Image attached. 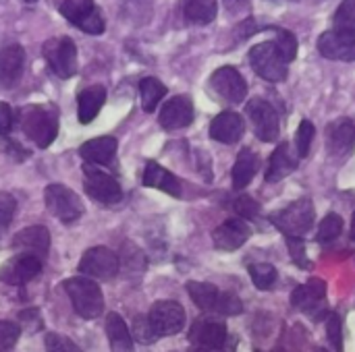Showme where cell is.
Listing matches in <instances>:
<instances>
[{
    "mask_svg": "<svg viewBox=\"0 0 355 352\" xmlns=\"http://www.w3.org/2000/svg\"><path fill=\"white\" fill-rule=\"evenodd\" d=\"M44 58L52 73L60 79H71L77 73V48L71 37H52L44 44Z\"/></svg>",
    "mask_w": 355,
    "mask_h": 352,
    "instance_id": "obj_7",
    "label": "cell"
},
{
    "mask_svg": "<svg viewBox=\"0 0 355 352\" xmlns=\"http://www.w3.org/2000/svg\"><path fill=\"white\" fill-rule=\"evenodd\" d=\"M327 338L337 352H343V322L337 313L327 315Z\"/></svg>",
    "mask_w": 355,
    "mask_h": 352,
    "instance_id": "obj_37",
    "label": "cell"
},
{
    "mask_svg": "<svg viewBox=\"0 0 355 352\" xmlns=\"http://www.w3.org/2000/svg\"><path fill=\"white\" fill-rule=\"evenodd\" d=\"M144 185L150 187V189H158L171 197H181L183 189H181V180L168 172L166 168H162L160 164L156 162H148L146 164V170H144Z\"/></svg>",
    "mask_w": 355,
    "mask_h": 352,
    "instance_id": "obj_24",
    "label": "cell"
},
{
    "mask_svg": "<svg viewBox=\"0 0 355 352\" xmlns=\"http://www.w3.org/2000/svg\"><path fill=\"white\" fill-rule=\"evenodd\" d=\"M64 290L71 299L75 313L83 319H96L104 311V295L100 286L89 278H69Z\"/></svg>",
    "mask_w": 355,
    "mask_h": 352,
    "instance_id": "obj_2",
    "label": "cell"
},
{
    "mask_svg": "<svg viewBox=\"0 0 355 352\" xmlns=\"http://www.w3.org/2000/svg\"><path fill=\"white\" fill-rule=\"evenodd\" d=\"M85 193L94 201L104 205H114L123 199V189L119 180L89 164L85 166Z\"/></svg>",
    "mask_w": 355,
    "mask_h": 352,
    "instance_id": "obj_14",
    "label": "cell"
},
{
    "mask_svg": "<svg viewBox=\"0 0 355 352\" xmlns=\"http://www.w3.org/2000/svg\"><path fill=\"white\" fill-rule=\"evenodd\" d=\"M245 114L254 127V133L260 141L264 143H272L279 137L281 124H279V114L277 110L262 98H254L248 102Z\"/></svg>",
    "mask_w": 355,
    "mask_h": 352,
    "instance_id": "obj_9",
    "label": "cell"
},
{
    "mask_svg": "<svg viewBox=\"0 0 355 352\" xmlns=\"http://www.w3.org/2000/svg\"><path fill=\"white\" fill-rule=\"evenodd\" d=\"M119 255L108 247H92L83 253L79 261V272L96 278V280H110L119 274Z\"/></svg>",
    "mask_w": 355,
    "mask_h": 352,
    "instance_id": "obj_10",
    "label": "cell"
},
{
    "mask_svg": "<svg viewBox=\"0 0 355 352\" xmlns=\"http://www.w3.org/2000/svg\"><path fill=\"white\" fill-rule=\"evenodd\" d=\"M324 299H327V282L320 278H312L310 282H306L293 290L291 305L318 322L327 313Z\"/></svg>",
    "mask_w": 355,
    "mask_h": 352,
    "instance_id": "obj_13",
    "label": "cell"
},
{
    "mask_svg": "<svg viewBox=\"0 0 355 352\" xmlns=\"http://www.w3.org/2000/svg\"><path fill=\"white\" fill-rule=\"evenodd\" d=\"M329 151L333 156H349L355 147V122L349 118H339L329 124Z\"/></svg>",
    "mask_w": 355,
    "mask_h": 352,
    "instance_id": "obj_23",
    "label": "cell"
},
{
    "mask_svg": "<svg viewBox=\"0 0 355 352\" xmlns=\"http://www.w3.org/2000/svg\"><path fill=\"white\" fill-rule=\"evenodd\" d=\"M119 141L114 137H98L89 139L79 147V156L87 164H110L116 154Z\"/></svg>",
    "mask_w": 355,
    "mask_h": 352,
    "instance_id": "obj_26",
    "label": "cell"
},
{
    "mask_svg": "<svg viewBox=\"0 0 355 352\" xmlns=\"http://www.w3.org/2000/svg\"><path fill=\"white\" fill-rule=\"evenodd\" d=\"M250 237H252L250 224L241 218H231V220L223 222L218 228H214L212 243L218 251H235V249L243 247Z\"/></svg>",
    "mask_w": 355,
    "mask_h": 352,
    "instance_id": "obj_17",
    "label": "cell"
},
{
    "mask_svg": "<svg viewBox=\"0 0 355 352\" xmlns=\"http://www.w3.org/2000/svg\"><path fill=\"white\" fill-rule=\"evenodd\" d=\"M60 15L89 35H100L106 27L94 0H64L60 4Z\"/></svg>",
    "mask_w": 355,
    "mask_h": 352,
    "instance_id": "obj_8",
    "label": "cell"
},
{
    "mask_svg": "<svg viewBox=\"0 0 355 352\" xmlns=\"http://www.w3.org/2000/svg\"><path fill=\"white\" fill-rule=\"evenodd\" d=\"M233 210L239 214V218H241V220H243V218L254 220V218L260 214V205H258V201H254V199H252V197H248V195L237 197V199H235V203H233Z\"/></svg>",
    "mask_w": 355,
    "mask_h": 352,
    "instance_id": "obj_42",
    "label": "cell"
},
{
    "mask_svg": "<svg viewBox=\"0 0 355 352\" xmlns=\"http://www.w3.org/2000/svg\"><path fill=\"white\" fill-rule=\"evenodd\" d=\"M258 156L252 149H241L233 166V187L245 189L258 172Z\"/></svg>",
    "mask_w": 355,
    "mask_h": 352,
    "instance_id": "obj_28",
    "label": "cell"
},
{
    "mask_svg": "<svg viewBox=\"0 0 355 352\" xmlns=\"http://www.w3.org/2000/svg\"><path fill=\"white\" fill-rule=\"evenodd\" d=\"M21 129L37 147L46 149L58 135L56 112L46 106H27L21 110Z\"/></svg>",
    "mask_w": 355,
    "mask_h": 352,
    "instance_id": "obj_1",
    "label": "cell"
},
{
    "mask_svg": "<svg viewBox=\"0 0 355 352\" xmlns=\"http://www.w3.org/2000/svg\"><path fill=\"white\" fill-rule=\"evenodd\" d=\"M193 122V104L187 95L171 98L160 110V127L166 131L185 129Z\"/></svg>",
    "mask_w": 355,
    "mask_h": 352,
    "instance_id": "obj_18",
    "label": "cell"
},
{
    "mask_svg": "<svg viewBox=\"0 0 355 352\" xmlns=\"http://www.w3.org/2000/svg\"><path fill=\"white\" fill-rule=\"evenodd\" d=\"M42 272V259L29 253H19L0 266V282L8 286H21L31 282Z\"/></svg>",
    "mask_w": 355,
    "mask_h": 352,
    "instance_id": "obj_15",
    "label": "cell"
},
{
    "mask_svg": "<svg viewBox=\"0 0 355 352\" xmlns=\"http://www.w3.org/2000/svg\"><path fill=\"white\" fill-rule=\"evenodd\" d=\"M21 328L15 322H0V352H8L19 340Z\"/></svg>",
    "mask_w": 355,
    "mask_h": 352,
    "instance_id": "obj_41",
    "label": "cell"
},
{
    "mask_svg": "<svg viewBox=\"0 0 355 352\" xmlns=\"http://www.w3.org/2000/svg\"><path fill=\"white\" fill-rule=\"evenodd\" d=\"M25 2H35V0H25Z\"/></svg>",
    "mask_w": 355,
    "mask_h": 352,
    "instance_id": "obj_48",
    "label": "cell"
},
{
    "mask_svg": "<svg viewBox=\"0 0 355 352\" xmlns=\"http://www.w3.org/2000/svg\"><path fill=\"white\" fill-rule=\"evenodd\" d=\"M189 352H206V351H200V349H196V351H189Z\"/></svg>",
    "mask_w": 355,
    "mask_h": 352,
    "instance_id": "obj_47",
    "label": "cell"
},
{
    "mask_svg": "<svg viewBox=\"0 0 355 352\" xmlns=\"http://www.w3.org/2000/svg\"><path fill=\"white\" fill-rule=\"evenodd\" d=\"M333 21H335V29L355 33V0H343L339 4Z\"/></svg>",
    "mask_w": 355,
    "mask_h": 352,
    "instance_id": "obj_34",
    "label": "cell"
},
{
    "mask_svg": "<svg viewBox=\"0 0 355 352\" xmlns=\"http://www.w3.org/2000/svg\"><path fill=\"white\" fill-rule=\"evenodd\" d=\"M106 102V89L102 85H89L77 95V116L81 124H89Z\"/></svg>",
    "mask_w": 355,
    "mask_h": 352,
    "instance_id": "obj_25",
    "label": "cell"
},
{
    "mask_svg": "<svg viewBox=\"0 0 355 352\" xmlns=\"http://www.w3.org/2000/svg\"><path fill=\"white\" fill-rule=\"evenodd\" d=\"M248 58H250V64L256 71V75L262 77L264 81L281 83V81L287 79V62L281 58V54H279V50L275 48L272 41L256 44L250 50Z\"/></svg>",
    "mask_w": 355,
    "mask_h": 352,
    "instance_id": "obj_5",
    "label": "cell"
},
{
    "mask_svg": "<svg viewBox=\"0 0 355 352\" xmlns=\"http://www.w3.org/2000/svg\"><path fill=\"white\" fill-rule=\"evenodd\" d=\"M256 352H262V351H256Z\"/></svg>",
    "mask_w": 355,
    "mask_h": 352,
    "instance_id": "obj_49",
    "label": "cell"
},
{
    "mask_svg": "<svg viewBox=\"0 0 355 352\" xmlns=\"http://www.w3.org/2000/svg\"><path fill=\"white\" fill-rule=\"evenodd\" d=\"M343 232V218L339 214H329L318 228V241L320 243H331Z\"/></svg>",
    "mask_w": 355,
    "mask_h": 352,
    "instance_id": "obj_36",
    "label": "cell"
},
{
    "mask_svg": "<svg viewBox=\"0 0 355 352\" xmlns=\"http://www.w3.org/2000/svg\"><path fill=\"white\" fill-rule=\"evenodd\" d=\"M44 344H46L48 352H81V349L71 338H67L62 334H56V332L46 334Z\"/></svg>",
    "mask_w": 355,
    "mask_h": 352,
    "instance_id": "obj_40",
    "label": "cell"
},
{
    "mask_svg": "<svg viewBox=\"0 0 355 352\" xmlns=\"http://www.w3.org/2000/svg\"><path fill=\"white\" fill-rule=\"evenodd\" d=\"M12 249H19L21 253L35 255L37 259L46 257L48 249H50V232H48V228H44V226L23 228L21 232L15 234Z\"/></svg>",
    "mask_w": 355,
    "mask_h": 352,
    "instance_id": "obj_20",
    "label": "cell"
},
{
    "mask_svg": "<svg viewBox=\"0 0 355 352\" xmlns=\"http://www.w3.org/2000/svg\"><path fill=\"white\" fill-rule=\"evenodd\" d=\"M189 342L206 352L227 351L229 344V332L225 322L214 317H200L189 328Z\"/></svg>",
    "mask_w": 355,
    "mask_h": 352,
    "instance_id": "obj_6",
    "label": "cell"
},
{
    "mask_svg": "<svg viewBox=\"0 0 355 352\" xmlns=\"http://www.w3.org/2000/svg\"><path fill=\"white\" fill-rule=\"evenodd\" d=\"M25 66V52L21 46L10 44L0 50V85L12 87L19 83Z\"/></svg>",
    "mask_w": 355,
    "mask_h": 352,
    "instance_id": "obj_21",
    "label": "cell"
},
{
    "mask_svg": "<svg viewBox=\"0 0 355 352\" xmlns=\"http://www.w3.org/2000/svg\"><path fill=\"white\" fill-rule=\"evenodd\" d=\"M164 93H166V87L156 77H146L139 81V95H141V106L146 112H154L156 106L162 102Z\"/></svg>",
    "mask_w": 355,
    "mask_h": 352,
    "instance_id": "obj_31",
    "label": "cell"
},
{
    "mask_svg": "<svg viewBox=\"0 0 355 352\" xmlns=\"http://www.w3.org/2000/svg\"><path fill=\"white\" fill-rule=\"evenodd\" d=\"M15 122V114L8 104L0 102V135H8Z\"/></svg>",
    "mask_w": 355,
    "mask_h": 352,
    "instance_id": "obj_44",
    "label": "cell"
},
{
    "mask_svg": "<svg viewBox=\"0 0 355 352\" xmlns=\"http://www.w3.org/2000/svg\"><path fill=\"white\" fill-rule=\"evenodd\" d=\"M148 319H150L154 332L158 334V338L175 336L185 326V309L177 301H158L152 305Z\"/></svg>",
    "mask_w": 355,
    "mask_h": 352,
    "instance_id": "obj_11",
    "label": "cell"
},
{
    "mask_svg": "<svg viewBox=\"0 0 355 352\" xmlns=\"http://www.w3.org/2000/svg\"><path fill=\"white\" fill-rule=\"evenodd\" d=\"M352 239L355 241V214H354V218H352Z\"/></svg>",
    "mask_w": 355,
    "mask_h": 352,
    "instance_id": "obj_45",
    "label": "cell"
},
{
    "mask_svg": "<svg viewBox=\"0 0 355 352\" xmlns=\"http://www.w3.org/2000/svg\"><path fill=\"white\" fill-rule=\"evenodd\" d=\"M44 201H46L48 212L54 218H58L60 222H64V224H73L85 214L81 197L73 189H69V187H64L60 183H54V185L46 187Z\"/></svg>",
    "mask_w": 355,
    "mask_h": 352,
    "instance_id": "obj_4",
    "label": "cell"
},
{
    "mask_svg": "<svg viewBox=\"0 0 355 352\" xmlns=\"http://www.w3.org/2000/svg\"><path fill=\"white\" fill-rule=\"evenodd\" d=\"M275 31H277V39L272 41L275 48L279 50L281 58H283L287 64L293 62L295 56H297V37H295L291 31H287V29H275Z\"/></svg>",
    "mask_w": 355,
    "mask_h": 352,
    "instance_id": "obj_33",
    "label": "cell"
},
{
    "mask_svg": "<svg viewBox=\"0 0 355 352\" xmlns=\"http://www.w3.org/2000/svg\"><path fill=\"white\" fill-rule=\"evenodd\" d=\"M17 212V201L10 193H0V230L8 228Z\"/></svg>",
    "mask_w": 355,
    "mask_h": 352,
    "instance_id": "obj_43",
    "label": "cell"
},
{
    "mask_svg": "<svg viewBox=\"0 0 355 352\" xmlns=\"http://www.w3.org/2000/svg\"><path fill=\"white\" fill-rule=\"evenodd\" d=\"M106 336L112 352H133V338L119 313H110L106 317Z\"/></svg>",
    "mask_w": 355,
    "mask_h": 352,
    "instance_id": "obj_27",
    "label": "cell"
},
{
    "mask_svg": "<svg viewBox=\"0 0 355 352\" xmlns=\"http://www.w3.org/2000/svg\"><path fill=\"white\" fill-rule=\"evenodd\" d=\"M187 293L191 297V301L196 303V307H200L206 313H216V305L220 299V293L214 284L208 282H189L187 284Z\"/></svg>",
    "mask_w": 355,
    "mask_h": 352,
    "instance_id": "obj_30",
    "label": "cell"
},
{
    "mask_svg": "<svg viewBox=\"0 0 355 352\" xmlns=\"http://www.w3.org/2000/svg\"><path fill=\"white\" fill-rule=\"evenodd\" d=\"M287 241V247H289V253H291V259L297 268L302 270H310L312 263L308 259V253H306V243L304 239H297V237H285Z\"/></svg>",
    "mask_w": 355,
    "mask_h": 352,
    "instance_id": "obj_38",
    "label": "cell"
},
{
    "mask_svg": "<svg viewBox=\"0 0 355 352\" xmlns=\"http://www.w3.org/2000/svg\"><path fill=\"white\" fill-rule=\"evenodd\" d=\"M316 129L310 120H302L295 133V147H297V158H306L310 154L312 141H314Z\"/></svg>",
    "mask_w": 355,
    "mask_h": 352,
    "instance_id": "obj_35",
    "label": "cell"
},
{
    "mask_svg": "<svg viewBox=\"0 0 355 352\" xmlns=\"http://www.w3.org/2000/svg\"><path fill=\"white\" fill-rule=\"evenodd\" d=\"M250 276H252V282L256 284V288H260V290H270L279 278L277 268L270 263H252Z\"/></svg>",
    "mask_w": 355,
    "mask_h": 352,
    "instance_id": "obj_32",
    "label": "cell"
},
{
    "mask_svg": "<svg viewBox=\"0 0 355 352\" xmlns=\"http://www.w3.org/2000/svg\"><path fill=\"white\" fill-rule=\"evenodd\" d=\"M181 10L189 23L208 25L216 19V0H181Z\"/></svg>",
    "mask_w": 355,
    "mask_h": 352,
    "instance_id": "obj_29",
    "label": "cell"
},
{
    "mask_svg": "<svg viewBox=\"0 0 355 352\" xmlns=\"http://www.w3.org/2000/svg\"><path fill=\"white\" fill-rule=\"evenodd\" d=\"M133 334H135V338H137L141 344H154V342L158 340V334L154 332V328H152L148 315H137V317L133 319Z\"/></svg>",
    "mask_w": 355,
    "mask_h": 352,
    "instance_id": "obj_39",
    "label": "cell"
},
{
    "mask_svg": "<svg viewBox=\"0 0 355 352\" xmlns=\"http://www.w3.org/2000/svg\"><path fill=\"white\" fill-rule=\"evenodd\" d=\"M316 352H331V351H327V349H316Z\"/></svg>",
    "mask_w": 355,
    "mask_h": 352,
    "instance_id": "obj_46",
    "label": "cell"
},
{
    "mask_svg": "<svg viewBox=\"0 0 355 352\" xmlns=\"http://www.w3.org/2000/svg\"><path fill=\"white\" fill-rule=\"evenodd\" d=\"M210 89L229 104H241L248 98V83L235 66H220L210 77Z\"/></svg>",
    "mask_w": 355,
    "mask_h": 352,
    "instance_id": "obj_12",
    "label": "cell"
},
{
    "mask_svg": "<svg viewBox=\"0 0 355 352\" xmlns=\"http://www.w3.org/2000/svg\"><path fill=\"white\" fill-rule=\"evenodd\" d=\"M314 218H316V210L310 199H297L287 207H283L281 212L270 214V222L285 237H297V239H302L306 232L312 230Z\"/></svg>",
    "mask_w": 355,
    "mask_h": 352,
    "instance_id": "obj_3",
    "label": "cell"
},
{
    "mask_svg": "<svg viewBox=\"0 0 355 352\" xmlns=\"http://www.w3.org/2000/svg\"><path fill=\"white\" fill-rule=\"evenodd\" d=\"M297 164H300V158L291 149V145L289 143H281L272 151V156L268 160V168H266V176H264L266 183H279V180H283L285 176H289L297 168Z\"/></svg>",
    "mask_w": 355,
    "mask_h": 352,
    "instance_id": "obj_22",
    "label": "cell"
},
{
    "mask_svg": "<svg viewBox=\"0 0 355 352\" xmlns=\"http://www.w3.org/2000/svg\"><path fill=\"white\" fill-rule=\"evenodd\" d=\"M318 52L329 60L355 62V33L329 29L318 37Z\"/></svg>",
    "mask_w": 355,
    "mask_h": 352,
    "instance_id": "obj_16",
    "label": "cell"
},
{
    "mask_svg": "<svg viewBox=\"0 0 355 352\" xmlns=\"http://www.w3.org/2000/svg\"><path fill=\"white\" fill-rule=\"evenodd\" d=\"M245 133V122L237 112H220L210 122V137L218 143L233 145Z\"/></svg>",
    "mask_w": 355,
    "mask_h": 352,
    "instance_id": "obj_19",
    "label": "cell"
}]
</instances>
